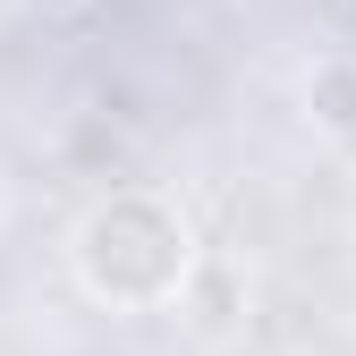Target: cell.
Masks as SVG:
<instances>
[{
    "label": "cell",
    "mask_w": 356,
    "mask_h": 356,
    "mask_svg": "<svg viewBox=\"0 0 356 356\" xmlns=\"http://www.w3.org/2000/svg\"><path fill=\"white\" fill-rule=\"evenodd\" d=\"M68 263H76V289L111 305V314H161L178 305L195 272V238L178 204L145 195V187H119L102 204H85V220L68 229Z\"/></svg>",
    "instance_id": "cell-1"
},
{
    "label": "cell",
    "mask_w": 356,
    "mask_h": 356,
    "mask_svg": "<svg viewBox=\"0 0 356 356\" xmlns=\"http://www.w3.org/2000/svg\"><path fill=\"white\" fill-rule=\"evenodd\" d=\"M305 119L323 136H356V51H331L305 68Z\"/></svg>",
    "instance_id": "cell-2"
}]
</instances>
